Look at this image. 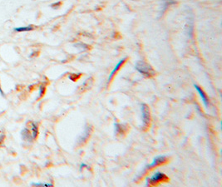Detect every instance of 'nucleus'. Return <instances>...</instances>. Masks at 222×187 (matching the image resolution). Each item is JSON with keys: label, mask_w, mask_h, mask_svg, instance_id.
Returning a JSON list of instances; mask_svg holds the SVG:
<instances>
[{"label": "nucleus", "mask_w": 222, "mask_h": 187, "mask_svg": "<svg viewBox=\"0 0 222 187\" xmlns=\"http://www.w3.org/2000/svg\"><path fill=\"white\" fill-rule=\"evenodd\" d=\"M31 131L29 129H28V128H25L21 132L22 138L24 140L31 141V140H34L35 138L37 137V136H38V126L33 122L31 123Z\"/></svg>", "instance_id": "f03ea898"}, {"label": "nucleus", "mask_w": 222, "mask_h": 187, "mask_svg": "<svg viewBox=\"0 0 222 187\" xmlns=\"http://www.w3.org/2000/svg\"><path fill=\"white\" fill-rule=\"evenodd\" d=\"M126 59H127V58H123V59L120 60V62H119L118 63L116 64V67H115V68H114V69H113V71H112V72H111V74L109 75V78H108V83H109L110 81H111V80L113 79V76H114V75L116 74V72H117V71H118L119 69H120V68L122 67V64H123V63L125 62Z\"/></svg>", "instance_id": "0eeeda50"}, {"label": "nucleus", "mask_w": 222, "mask_h": 187, "mask_svg": "<svg viewBox=\"0 0 222 187\" xmlns=\"http://www.w3.org/2000/svg\"><path fill=\"white\" fill-rule=\"evenodd\" d=\"M194 87H195V88H196V89L197 90V92H198V93H199V95H200V97H201V99H202V102H203L205 106H206V107H208L209 102H208V99H207L206 96L205 95V93H204V92L202 91V89L200 88V87H198V86L196 84L194 85Z\"/></svg>", "instance_id": "423d86ee"}, {"label": "nucleus", "mask_w": 222, "mask_h": 187, "mask_svg": "<svg viewBox=\"0 0 222 187\" xmlns=\"http://www.w3.org/2000/svg\"><path fill=\"white\" fill-rule=\"evenodd\" d=\"M60 5H61V3L58 2V3H53V4H52L51 6L53 7V8H55V6H60Z\"/></svg>", "instance_id": "f8f14e48"}, {"label": "nucleus", "mask_w": 222, "mask_h": 187, "mask_svg": "<svg viewBox=\"0 0 222 187\" xmlns=\"http://www.w3.org/2000/svg\"><path fill=\"white\" fill-rule=\"evenodd\" d=\"M3 137H4V136H2V137H1V138H0V142H1L2 140H3L2 139H3Z\"/></svg>", "instance_id": "4468645a"}, {"label": "nucleus", "mask_w": 222, "mask_h": 187, "mask_svg": "<svg viewBox=\"0 0 222 187\" xmlns=\"http://www.w3.org/2000/svg\"><path fill=\"white\" fill-rule=\"evenodd\" d=\"M90 127H87L86 128V130H85V133L84 135L82 136V137L79 139V143H82V142H83L84 140H86L88 139V137H89V135H90Z\"/></svg>", "instance_id": "6e6552de"}, {"label": "nucleus", "mask_w": 222, "mask_h": 187, "mask_svg": "<svg viewBox=\"0 0 222 187\" xmlns=\"http://www.w3.org/2000/svg\"><path fill=\"white\" fill-rule=\"evenodd\" d=\"M167 161L166 159V156H158L157 157H155L153 159V161L151 163L150 165H148L147 166V169H151L155 167V166H157V165H161L163 163H165V162Z\"/></svg>", "instance_id": "39448f33"}, {"label": "nucleus", "mask_w": 222, "mask_h": 187, "mask_svg": "<svg viewBox=\"0 0 222 187\" xmlns=\"http://www.w3.org/2000/svg\"><path fill=\"white\" fill-rule=\"evenodd\" d=\"M43 92H44V87L42 86V87H40V94H39V97H41V96L43 94Z\"/></svg>", "instance_id": "9b49d317"}, {"label": "nucleus", "mask_w": 222, "mask_h": 187, "mask_svg": "<svg viewBox=\"0 0 222 187\" xmlns=\"http://www.w3.org/2000/svg\"><path fill=\"white\" fill-rule=\"evenodd\" d=\"M33 29V27L32 26H28V27H21V28H14V31L16 32H28L32 31Z\"/></svg>", "instance_id": "1a4fd4ad"}, {"label": "nucleus", "mask_w": 222, "mask_h": 187, "mask_svg": "<svg viewBox=\"0 0 222 187\" xmlns=\"http://www.w3.org/2000/svg\"><path fill=\"white\" fill-rule=\"evenodd\" d=\"M31 185L36 186H53V184L51 183H32Z\"/></svg>", "instance_id": "9d476101"}, {"label": "nucleus", "mask_w": 222, "mask_h": 187, "mask_svg": "<svg viewBox=\"0 0 222 187\" xmlns=\"http://www.w3.org/2000/svg\"><path fill=\"white\" fill-rule=\"evenodd\" d=\"M135 68L141 74H142L145 78H151L156 75V72L148 63L144 61H138L136 63Z\"/></svg>", "instance_id": "f257e3e1"}, {"label": "nucleus", "mask_w": 222, "mask_h": 187, "mask_svg": "<svg viewBox=\"0 0 222 187\" xmlns=\"http://www.w3.org/2000/svg\"><path fill=\"white\" fill-rule=\"evenodd\" d=\"M84 166H88V165H86V164H84V163H83V164H81V166H80V171H82V169L83 168Z\"/></svg>", "instance_id": "ddd939ff"}, {"label": "nucleus", "mask_w": 222, "mask_h": 187, "mask_svg": "<svg viewBox=\"0 0 222 187\" xmlns=\"http://www.w3.org/2000/svg\"><path fill=\"white\" fill-rule=\"evenodd\" d=\"M164 180H167V177L164 173H161L160 171L155 172L150 178L147 179V185H154L159 183L161 181H164Z\"/></svg>", "instance_id": "7ed1b4c3"}, {"label": "nucleus", "mask_w": 222, "mask_h": 187, "mask_svg": "<svg viewBox=\"0 0 222 187\" xmlns=\"http://www.w3.org/2000/svg\"><path fill=\"white\" fill-rule=\"evenodd\" d=\"M141 114H142V122L143 125L145 126H147L150 124L151 121V115H150V110L148 108V106L146 104H142L141 105Z\"/></svg>", "instance_id": "20e7f679"}]
</instances>
